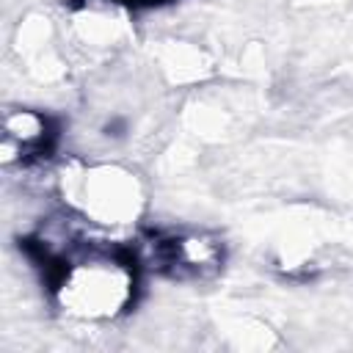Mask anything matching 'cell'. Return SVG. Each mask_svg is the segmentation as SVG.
Segmentation results:
<instances>
[{
  "mask_svg": "<svg viewBox=\"0 0 353 353\" xmlns=\"http://www.w3.org/2000/svg\"><path fill=\"white\" fill-rule=\"evenodd\" d=\"M135 259L141 268L174 279H207L223 265V243L210 232H152L143 237Z\"/></svg>",
  "mask_w": 353,
  "mask_h": 353,
  "instance_id": "cell-3",
  "label": "cell"
},
{
  "mask_svg": "<svg viewBox=\"0 0 353 353\" xmlns=\"http://www.w3.org/2000/svg\"><path fill=\"white\" fill-rule=\"evenodd\" d=\"M63 196L72 204V212L91 223H127L141 207L138 182L116 165L63 171Z\"/></svg>",
  "mask_w": 353,
  "mask_h": 353,
  "instance_id": "cell-2",
  "label": "cell"
},
{
  "mask_svg": "<svg viewBox=\"0 0 353 353\" xmlns=\"http://www.w3.org/2000/svg\"><path fill=\"white\" fill-rule=\"evenodd\" d=\"M39 265L55 306L72 320L110 323L135 303L141 265L132 248L88 240L80 232Z\"/></svg>",
  "mask_w": 353,
  "mask_h": 353,
  "instance_id": "cell-1",
  "label": "cell"
},
{
  "mask_svg": "<svg viewBox=\"0 0 353 353\" xmlns=\"http://www.w3.org/2000/svg\"><path fill=\"white\" fill-rule=\"evenodd\" d=\"M58 141L55 121L33 108H14L6 110L3 119V163H33L39 157H47Z\"/></svg>",
  "mask_w": 353,
  "mask_h": 353,
  "instance_id": "cell-4",
  "label": "cell"
},
{
  "mask_svg": "<svg viewBox=\"0 0 353 353\" xmlns=\"http://www.w3.org/2000/svg\"><path fill=\"white\" fill-rule=\"evenodd\" d=\"M110 3L130 6V8H152V6H163V3H168V0H110Z\"/></svg>",
  "mask_w": 353,
  "mask_h": 353,
  "instance_id": "cell-5",
  "label": "cell"
}]
</instances>
